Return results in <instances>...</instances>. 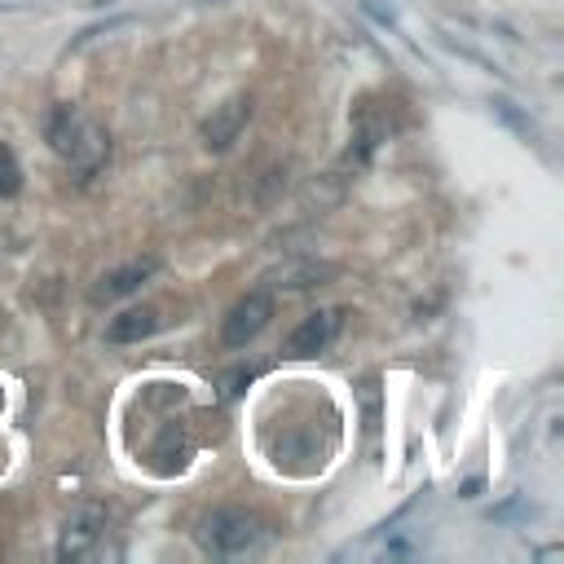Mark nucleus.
<instances>
[{"mask_svg":"<svg viewBox=\"0 0 564 564\" xmlns=\"http://www.w3.org/2000/svg\"><path fill=\"white\" fill-rule=\"evenodd\" d=\"M323 278H336V264L305 260V264H287V269H278V273H273V287L305 292V287H323Z\"/></svg>","mask_w":564,"mask_h":564,"instance_id":"obj_11","label":"nucleus"},{"mask_svg":"<svg viewBox=\"0 0 564 564\" xmlns=\"http://www.w3.org/2000/svg\"><path fill=\"white\" fill-rule=\"evenodd\" d=\"M19 190H23V163L5 142H0V199H14Z\"/></svg>","mask_w":564,"mask_h":564,"instance_id":"obj_12","label":"nucleus"},{"mask_svg":"<svg viewBox=\"0 0 564 564\" xmlns=\"http://www.w3.org/2000/svg\"><path fill=\"white\" fill-rule=\"evenodd\" d=\"M84 120H89V115H80V106L58 102V106L45 115V142H49V150L67 159L71 146H76V137H80V128H84Z\"/></svg>","mask_w":564,"mask_h":564,"instance_id":"obj_8","label":"nucleus"},{"mask_svg":"<svg viewBox=\"0 0 564 564\" xmlns=\"http://www.w3.org/2000/svg\"><path fill=\"white\" fill-rule=\"evenodd\" d=\"M282 172H287V163H282V168H269V172H264V185H260V203H264V207L278 199V177H282Z\"/></svg>","mask_w":564,"mask_h":564,"instance_id":"obj_14","label":"nucleus"},{"mask_svg":"<svg viewBox=\"0 0 564 564\" xmlns=\"http://www.w3.org/2000/svg\"><path fill=\"white\" fill-rule=\"evenodd\" d=\"M67 163H71V181H76V185H89V181L111 163V133H106L102 124L84 120V128H80V137H76Z\"/></svg>","mask_w":564,"mask_h":564,"instance_id":"obj_7","label":"nucleus"},{"mask_svg":"<svg viewBox=\"0 0 564 564\" xmlns=\"http://www.w3.org/2000/svg\"><path fill=\"white\" fill-rule=\"evenodd\" d=\"M489 106H494V115H498L507 128H516L524 142H533V137H538V124H533L529 115H520V111H516V102H507V98H494Z\"/></svg>","mask_w":564,"mask_h":564,"instance_id":"obj_13","label":"nucleus"},{"mask_svg":"<svg viewBox=\"0 0 564 564\" xmlns=\"http://www.w3.org/2000/svg\"><path fill=\"white\" fill-rule=\"evenodd\" d=\"M106 520H111L106 503H80L67 516L63 533H58V560H84V555H93V546L106 533Z\"/></svg>","mask_w":564,"mask_h":564,"instance_id":"obj_3","label":"nucleus"},{"mask_svg":"<svg viewBox=\"0 0 564 564\" xmlns=\"http://www.w3.org/2000/svg\"><path fill=\"white\" fill-rule=\"evenodd\" d=\"M269 318H273V296L260 287V292H247L229 314H225V323H221V345L225 349H247L264 327H269Z\"/></svg>","mask_w":564,"mask_h":564,"instance_id":"obj_4","label":"nucleus"},{"mask_svg":"<svg viewBox=\"0 0 564 564\" xmlns=\"http://www.w3.org/2000/svg\"><path fill=\"white\" fill-rule=\"evenodd\" d=\"M251 111H256L251 93H234V98H225L221 106H212V115H207L203 128H199L203 150H207V155H225V150L242 137V128L251 124Z\"/></svg>","mask_w":564,"mask_h":564,"instance_id":"obj_2","label":"nucleus"},{"mask_svg":"<svg viewBox=\"0 0 564 564\" xmlns=\"http://www.w3.org/2000/svg\"><path fill=\"white\" fill-rule=\"evenodd\" d=\"M155 273H159V256H133V260H124V264L106 269V273L93 282L89 301H93V305H115V301H124V296L142 292V282H150Z\"/></svg>","mask_w":564,"mask_h":564,"instance_id":"obj_5","label":"nucleus"},{"mask_svg":"<svg viewBox=\"0 0 564 564\" xmlns=\"http://www.w3.org/2000/svg\"><path fill=\"white\" fill-rule=\"evenodd\" d=\"M340 327H345V309H318V314H309V318L287 336L282 353H287V358H318V353H327V349L336 345Z\"/></svg>","mask_w":564,"mask_h":564,"instance_id":"obj_6","label":"nucleus"},{"mask_svg":"<svg viewBox=\"0 0 564 564\" xmlns=\"http://www.w3.org/2000/svg\"><path fill=\"white\" fill-rule=\"evenodd\" d=\"M384 137H388V124L375 120L371 111H362L358 124H353V146H349V155H345V168H366Z\"/></svg>","mask_w":564,"mask_h":564,"instance_id":"obj_10","label":"nucleus"},{"mask_svg":"<svg viewBox=\"0 0 564 564\" xmlns=\"http://www.w3.org/2000/svg\"><path fill=\"white\" fill-rule=\"evenodd\" d=\"M269 538L264 520L247 507H216L199 520V546L216 560H234V555H251L260 551Z\"/></svg>","mask_w":564,"mask_h":564,"instance_id":"obj_1","label":"nucleus"},{"mask_svg":"<svg viewBox=\"0 0 564 564\" xmlns=\"http://www.w3.org/2000/svg\"><path fill=\"white\" fill-rule=\"evenodd\" d=\"M159 331V309L155 305H137V309H124L120 318L106 323V340L111 345H142L146 336Z\"/></svg>","mask_w":564,"mask_h":564,"instance_id":"obj_9","label":"nucleus"},{"mask_svg":"<svg viewBox=\"0 0 564 564\" xmlns=\"http://www.w3.org/2000/svg\"><path fill=\"white\" fill-rule=\"evenodd\" d=\"M362 10H366V14L375 19V23H384V27H397V19H393L388 10H380V5H371V0H366V5H362Z\"/></svg>","mask_w":564,"mask_h":564,"instance_id":"obj_15","label":"nucleus"}]
</instances>
